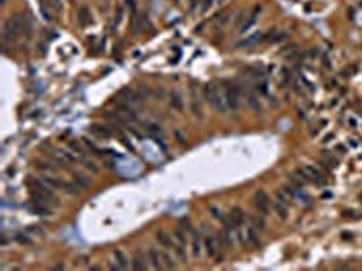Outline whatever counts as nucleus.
I'll return each instance as SVG.
<instances>
[{"mask_svg": "<svg viewBox=\"0 0 362 271\" xmlns=\"http://www.w3.org/2000/svg\"><path fill=\"white\" fill-rule=\"evenodd\" d=\"M205 98H206V101H210V105L219 114L228 112V103H226V98H224V91H221L219 85L215 83L205 85Z\"/></svg>", "mask_w": 362, "mask_h": 271, "instance_id": "nucleus-1", "label": "nucleus"}, {"mask_svg": "<svg viewBox=\"0 0 362 271\" xmlns=\"http://www.w3.org/2000/svg\"><path fill=\"white\" fill-rule=\"evenodd\" d=\"M24 25H25V18H24V15H20V13L11 15L9 18L4 22V29H2L4 38H6V40H15V36H16V34L24 29Z\"/></svg>", "mask_w": 362, "mask_h": 271, "instance_id": "nucleus-2", "label": "nucleus"}, {"mask_svg": "<svg viewBox=\"0 0 362 271\" xmlns=\"http://www.w3.org/2000/svg\"><path fill=\"white\" fill-rule=\"evenodd\" d=\"M254 204H256L257 211L261 215H268L270 210H272V201H270V197H268V193L265 190H257L254 193Z\"/></svg>", "mask_w": 362, "mask_h": 271, "instance_id": "nucleus-3", "label": "nucleus"}, {"mask_svg": "<svg viewBox=\"0 0 362 271\" xmlns=\"http://www.w3.org/2000/svg\"><path fill=\"white\" fill-rule=\"evenodd\" d=\"M241 91H239V87L235 83H228L224 87V98H226V103H228V109H239V105H241Z\"/></svg>", "mask_w": 362, "mask_h": 271, "instance_id": "nucleus-4", "label": "nucleus"}, {"mask_svg": "<svg viewBox=\"0 0 362 271\" xmlns=\"http://www.w3.org/2000/svg\"><path fill=\"white\" fill-rule=\"evenodd\" d=\"M169 101H170V107L176 110V112H183L185 110V100H183V92L179 89H174L169 96Z\"/></svg>", "mask_w": 362, "mask_h": 271, "instance_id": "nucleus-5", "label": "nucleus"}, {"mask_svg": "<svg viewBox=\"0 0 362 271\" xmlns=\"http://www.w3.org/2000/svg\"><path fill=\"white\" fill-rule=\"evenodd\" d=\"M246 242L252 248H259L261 246V235H259V229L254 224H248L246 226Z\"/></svg>", "mask_w": 362, "mask_h": 271, "instance_id": "nucleus-6", "label": "nucleus"}, {"mask_svg": "<svg viewBox=\"0 0 362 271\" xmlns=\"http://www.w3.org/2000/svg\"><path fill=\"white\" fill-rule=\"evenodd\" d=\"M156 240L160 242L161 248H165V250H174V240L172 237L169 235V231H165V229H156Z\"/></svg>", "mask_w": 362, "mask_h": 271, "instance_id": "nucleus-7", "label": "nucleus"}, {"mask_svg": "<svg viewBox=\"0 0 362 271\" xmlns=\"http://www.w3.org/2000/svg\"><path fill=\"white\" fill-rule=\"evenodd\" d=\"M203 101L199 100V96H197V89L196 87H192V103H190V107H192V112H194V116L197 118V119H201L203 116H205V112H203Z\"/></svg>", "mask_w": 362, "mask_h": 271, "instance_id": "nucleus-8", "label": "nucleus"}, {"mask_svg": "<svg viewBox=\"0 0 362 271\" xmlns=\"http://www.w3.org/2000/svg\"><path fill=\"white\" fill-rule=\"evenodd\" d=\"M190 237H192V242H190V246H192V255H194V259H199V257H201V248H203L201 237H199V231L192 228V229H190Z\"/></svg>", "mask_w": 362, "mask_h": 271, "instance_id": "nucleus-9", "label": "nucleus"}, {"mask_svg": "<svg viewBox=\"0 0 362 271\" xmlns=\"http://www.w3.org/2000/svg\"><path fill=\"white\" fill-rule=\"evenodd\" d=\"M304 170L308 172V175L311 177V183H315V184H320V186H324L326 184V179L322 175V172H320L317 167H313V165H306Z\"/></svg>", "mask_w": 362, "mask_h": 271, "instance_id": "nucleus-10", "label": "nucleus"}, {"mask_svg": "<svg viewBox=\"0 0 362 271\" xmlns=\"http://www.w3.org/2000/svg\"><path fill=\"white\" fill-rule=\"evenodd\" d=\"M203 246H205V251L210 259H215L217 257V239L212 237V235H206L205 240H203Z\"/></svg>", "mask_w": 362, "mask_h": 271, "instance_id": "nucleus-11", "label": "nucleus"}, {"mask_svg": "<svg viewBox=\"0 0 362 271\" xmlns=\"http://www.w3.org/2000/svg\"><path fill=\"white\" fill-rule=\"evenodd\" d=\"M112 257H114V260H116V264L121 268V269H127L129 266H130V262H129V257H127V253L121 250V248H114V251H112Z\"/></svg>", "mask_w": 362, "mask_h": 271, "instance_id": "nucleus-12", "label": "nucleus"}, {"mask_svg": "<svg viewBox=\"0 0 362 271\" xmlns=\"http://www.w3.org/2000/svg\"><path fill=\"white\" fill-rule=\"evenodd\" d=\"M245 219H246V213H245V211H243L241 208L234 206V208L230 210V220L234 222L235 228H241V226L245 224Z\"/></svg>", "mask_w": 362, "mask_h": 271, "instance_id": "nucleus-13", "label": "nucleus"}, {"mask_svg": "<svg viewBox=\"0 0 362 271\" xmlns=\"http://www.w3.org/2000/svg\"><path fill=\"white\" fill-rule=\"evenodd\" d=\"M232 229L234 228H226L224 226L219 233V242L223 248H234V237H232Z\"/></svg>", "mask_w": 362, "mask_h": 271, "instance_id": "nucleus-14", "label": "nucleus"}, {"mask_svg": "<svg viewBox=\"0 0 362 271\" xmlns=\"http://www.w3.org/2000/svg\"><path fill=\"white\" fill-rule=\"evenodd\" d=\"M259 42H263V34H261V33H256V34L248 36V38H245V40H241L235 47H237V49H246V47H254V45L259 43Z\"/></svg>", "mask_w": 362, "mask_h": 271, "instance_id": "nucleus-15", "label": "nucleus"}, {"mask_svg": "<svg viewBox=\"0 0 362 271\" xmlns=\"http://www.w3.org/2000/svg\"><path fill=\"white\" fill-rule=\"evenodd\" d=\"M149 259H150V266H152L154 269H161V268H165V266H163V260H161L160 250L150 248V250H149Z\"/></svg>", "mask_w": 362, "mask_h": 271, "instance_id": "nucleus-16", "label": "nucleus"}, {"mask_svg": "<svg viewBox=\"0 0 362 271\" xmlns=\"http://www.w3.org/2000/svg\"><path fill=\"white\" fill-rule=\"evenodd\" d=\"M272 208L275 210V213L279 215V219L281 220H286L288 215H290V211H288V204L284 202H281L279 199H275V202H272Z\"/></svg>", "mask_w": 362, "mask_h": 271, "instance_id": "nucleus-17", "label": "nucleus"}, {"mask_svg": "<svg viewBox=\"0 0 362 271\" xmlns=\"http://www.w3.org/2000/svg\"><path fill=\"white\" fill-rule=\"evenodd\" d=\"M130 266H132L136 271H143V269H147V268H149V262H147V259H145V257L138 251V253L134 255V259L130 260Z\"/></svg>", "mask_w": 362, "mask_h": 271, "instance_id": "nucleus-18", "label": "nucleus"}, {"mask_svg": "<svg viewBox=\"0 0 362 271\" xmlns=\"http://www.w3.org/2000/svg\"><path fill=\"white\" fill-rule=\"evenodd\" d=\"M259 13H261V6H256V7H254V11L250 13V18H248V20H246L245 24L241 25V33H246L248 29H250V27H252V25H254V24H256L257 18H259Z\"/></svg>", "mask_w": 362, "mask_h": 271, "instance_id": "nucleus-19", "label": "nucleus"}, {"mask_svg": "<svg viewBox=\"0 0 362 271\" xmlns=\"http://www.w3.org/2000/svg\"><path fill=\"white\" fill-rule=\"evenodd\" d=\"M248 107H250L254 112H261V110H263V105H261V101H259V96H257V92H254V91L248 92Z\"/></svg>", "mask_w": 362, "mask_h": 271, "instance_id": "nucleus-20", "label": "nucleus"}, {"mask_svg": "<svg viewBox=\"0 0 362 271\" xmlns=\"http://www.w3.org/2000/svg\"><path fill=\"white\" fill-rule=\"evenodd\" d=\"M265 217H266V215H263V217H261V215H248V220H250V224H254V226L261 231V229L266 228V220H265Z\"/></svg>", "mask_w": 362, "mask_h": 271, "instance_id": "nucleus-21", "label": "nucleus"}, {"mask_svg": "<svg viewBox=\"0 0 362 271\" xmlns=\"http://www.w3.org/2000/svg\"><path fill=\"white\" fill-rule=\"evenodd\" d=\"M78 18H80V25H89V24H93V16H91V11L87 9V7H82L80 13H78Z\"/></svg>", "mask_w": 362, "mask_h": 271, "instance_id": "nucleus-22", "label": "nucleus"}, {"mask_svg": "<svg viewBox=\"0 0 362 271\" xmlns=\"http://www.w3.org/2000/svg\"><path fill=\"white\" fill-rule=\"evenodd\" d=\"M160 253H161V260H163V266L165 268H169V269H174L176 268V262H174V259H172L170 255H169V250H160Z\"/></svg>", "mask_w": 362, "mask_h": 271, "instance_id": "nucleus-23", "label": "nucleus"}, {"mask_svg": "<svg viewBox=\"0 0 362 271\" xmlns=\"http://www.w3.org/2000/svg\"><path fill=\"white\" fill-rule=\"evenodd\" d=\"M174 251L181 262H187V244L183 242H174Z\"/></svg>", "mask_w": 362, "mask_h": 271, "instance_id": "nucleus-24", "label": "nucleus"}, {"mask_svg": "<svg viewBox=\"0 0 362 271\" xmlns=\"http://www.w3.org/2000/svg\"><path fill=\"white\" fill-rule=\"evenodd\" d=\"M141 29H143V18L134 11V13H132V31H134V34H139Z\"/></svg>", "mask_w": 362, "mask_h": 271, "instance_id": "nucleus-25", "label": "nucleus"}, {"mask_svg": "<svg viewBox=\"0 0 362 271\" xmlns=\"http://www.w3.org/2000/svg\"><path fill=\"white\" fill-rule=\"evenodd\" d=\"M42 181L47 184V186H51V188H64V181L62 179H56V177H49V175H43L42 177Z\"/></svg>", "mask_w": 362, "mask_h": 271, "instance_id": "nucleus-26", "label": "nucleus"}, {"mask_svg": "<svg viewBox=\"0 0 362 271\" xmlns=\"http://www.w3.org/2000/svg\"><path fill=\"white\" fill-rule=\"evenodd\" d=\"M93 128V132H94L96 136H100V137H103V139H107V137H111V132H109V128H105V127H102V125H93L91 127Z\"/></svg>", "mask_w": 362, "mask_h": 271, "instance_id": "nucleus-27", "label": "nucleus"}, {"mask_svg": "<svg viewBox=\"0 0 362 271\" xmlns=\"http://www.w3.org/2000/svg\"><path fill=\"white\" fill-rule=\"evenodd\" d=\"M80 188H82V186H80L76 181H75V183H65V184H64V190L69 193V195H78V193H80Z\"/></svg>", "mask_w": 362, "mask_h": 271, "instance_id": "nucleus-28", "label": "nucleus"}, {"mask_svg": "<svg viewBox=\"0 0 362 271\" xmlns=\"http://www.w3.org/2000/svg\"><path fill=\"white\" fill-rule=\"evenodd\" d=\"M288 179H290V183H292V184H295L297 188H302V186H304V181L301 179V175H299L297 172L290 174V175H288Z\"/></svg>", "mask_w": 362, "mask_h": 271, "instance_id": "nucleus-29", "label": "nucleus"}, {"mask_svg": "<svg viewBox=\"0 0 362 271\" xmlns=\"http://www.w3.org/2000/svg\"><path fill=\"white\" fill-rule=\"evenodd\" d=\"M275 199H279L281 202H284V204H288V206H290V202L293 201V199L290 197V195H286V193H284L283 190H279V192H277V193H275Z\"/></svg>", "mask_w": 362, "mask_h": 271, "instance_id": "nucleus-30", "label": "nucleus"}, {"mask_svg": "<svg viewBox=\"0 0 362 271\" xmlns=\"http://www.w3.org/2000/svg\"><path fill=\"white\" fill-rule=\"evenodd\" d=\"M174 237H176V242H183V244H187V237H185V231L183 228H178L174 231Z\"/></svg>", "mask_w": 362, "mask_h": 271, "instance_id": "nucleus-31", "label": "nucleus"}, {"mask_svg": "<svg viewBox=\"0 0 362 271\" xmlns=\"http://www.w3.org/2000/svg\"><path fill=\"white\" fill-rule=\"evenodd\" d=\"M69 148L75 150L78 156H84V148H82V145H80L78 141H69Z\"/></svg>", "mask_w": 362, "mask_h": 271, "instance_id": "nucleus-32", "label": "nucleus"}, {"mask_svg": "<svg viewBox=\"0 0 362 271\" xmlns=\"http://www.w3.org/2000/svg\"><path fill=\"white\" fill-rule=\"evenodd\" d=\"M208 211H210V215H212V217H215V219H219V220H223L224 215H223V211L217 208V206H210V208H208Z\"/></svg>", "mask_w": 362, "mask_h": 271, "instance_id": "nucleus-33", "label": "nucleus"}, {"mask_svg": "<svg viewBox=\"0 0 362 271\" xmlns=\"http://www.w3.org/2000/svg\"><path fill=\"white\" fill-rule=\"evenodd\" d=\"M228 20H230V13H228V11H224V13L219 15V18H217V25H219V27H223Z\"/></svg>", "mask_w": 362, "mask_h": 271, "instance_id": "nucleus-34", "label": "nucleus"}, {"mask_svg": "<svg viewBox=\"0 0 362 271\" xmlns=\"http://www.w3.org/2000/svg\"><path fill=\"white\" fill-rule=\"evenodd\" d=\"M75 181H76V183H78V184H80L82 188H87V186H89V179H85L84 175H80V174H76V175H75Z\"/></svg>", "mask_w": 362, "mask_h": 271, "instance_id": "nucleus-35", "label": "nucleus"}, {"mask_svg": "<svg viewBox=\"0 0 362 271\" xmlns=\"http://www.w3.org/2000/svg\"><path fill=\"white\" fill-rule=\"evenodd\" d=\"M344 215H346V217L350 215L351 219H360V217H362V213H360V211H357V210H346V211H344Z\"/></svg>", "mask_w": 362, "mask_h": 271, "instance_id": "nucleus-36", "label": "nucleus"}, {"mask_svg": "<svg viewBox=\"0 0 362 271\" xmlns=\"http://www.w3.org/2000/svg\"><path fill=\"white\" fill-rule=\"evenodd\" d=\"M179 224H181V228L188 229V231L192 229V222H190L188 219H187V217H181V219H179Z\"/></svg>", "mask_w": 362, "mask_h": 271, "instance_id": "nucleus-37", "label": "nucleus"}, {"mask_svg": "<svg viewBox=\"0 0 362 271\" xmlns=\"http://www.w3.org/2000/svg\"><path fill=\"white\" fill-rule=\"evenodd\" d=\"M15 240L24 242V244H29V242H31V239H29V237H25L24 233H16V235H15Z\"/></svg>", "mask_w": 362, "mask_h": 271, "instance_id": "nucleus-38", "label": "nucleus"}, {"mask_svg": "<svg viewBox=\"0 0 362 271\" xmlns=\"http://www.w3.org/2000/svg\"><path fill=\"white\" fill-rule=\"evenodd\" d=\"M257 92H261V94H268V83H266V82H263V83L259 82V83H257Z\"/></svg>", "mask_w": 362, "mask_h": 271, "instance_id": "nucleus-39", "label": "nucleus"}, {"mask_svg": "<svg viewBox=\"0 0 362 271\" xmlns=\"http://www.w3.org/2000/svg\"><path fill=\"white\" fill-rule=\"evenodd\" d=\"M248 74H250V76H256V78H263V76H265V73H263L261 69H248Z\"/></svg>", "mask_w": 362, "mask_h": 271, "instance_id": "nucleus-40", "label": "nucleus"}, {"mask_svg": "<svg viewBox=\"0 0 362 271\" xmlns=\"http://www.w3.org/2000/svg\"><path fill=\"white\" fill-rule=\"evenodd\" d=\"M149 89H147V85H141V87H139V92H138V96H139V98H147V96H149Z\"/></svg>", "mask_w": 362, "mask_h": 271, "instance_id": "nucleus-41", "label": "nucleus"}, {"mask_svg": "<svg viewBox=\"0 0 362 271\" xmlns=\"http://www.w3.org/2000/svg\"><path fill=\"white\" fill-rule=\"evenodd\" d=\"M245 16H246L245 11H239V13H237V16H235V20H234V25H239V24L243 22V18H245Z\"/></svg>", "mask_w": 362, "mask_h": 271, "instance_id": "nucleus-42", "label": "nucleus"}, {"mask_svg": "<svg viewBox=\"0 0 362 271\" xmlns=\"http://www.w3.org/2000/svg\"><path fill=\"white\" fill-rule=\"evenodd\" d=\"M212 4H214V0H205V2L201 4V11H203V13H205V11H208Z\"/></svg>", "mask_w": 362, "mask_h": 271, "instance_id": "nucleus-43", "label": "nucleus"}, {"mask_svg": "<svg viewBox=\"0 0 362 271\" xmlns=\"http://www.w3.org/2000/svg\"><path fill=\"white\" fill-rule=\"evenodd\" d=\"M84 165H85V167L89 168L91 172H98V167H96L94 163H91V161H84Z\"/></svg>", "mask_w": 362, "mask_h": 271, "instance_id": "nucleus-44", "label": "nucleus"}, {"mask_svg": "<svg viewBox=\"0 0 362 271\" xmlns=\"http://www.w3.org/2000/svg\"><path fill=\"white\" fill-rule=\"evenodd\" d=\"M149 130L152 132V134H161V128L158 125H152V123L149 125Z\"/></svg>", "mask_w": 362, "mask_h": 271, "instance_id": "nucleus-45", "label": "nucleus"}, {"mask_svg": "<svg viewBox=\"0 0 362 271\" xmlns=\"http://www.w3.org/2000/svg\"><path fill=\"white\" fill-rule=\"evenodd\" d=\"M322 65H324V69H331V63L328 56H322Z\"/></svg>", "mask_w": 362, "mask_h": 271, "instance_id": "nucleus-46", "label": "nucleus"}, {"mask_svg": "<svg viewBox=\"0 0 362 271\" xmlns=\"http://www.w3.org/2000/svg\"><path fill=\"white\" fill-rule=\"evenodd\" d=\"M174 136L178 137V141H181V143H185V137H183V134H181L179 130H174Z\"/></svg>", "mask_w": 362, "mask_h": 271, "instance_id": "nucleus-47", "label": "nucleus"}, {"mask_svg": "<svg viewBox=\"0 0 362 271\" xmlns=\"http://www.w3.org/2000/svg\"><path fill=\"white\" fill-rule=\"evenodd\" d=\"M38 167L43 168V170H53V167H51V165H47V163H38Z\"/></svg>", "mask_w": 362, "mask_h": 271, "instance_id": "nucleus-48", "label": "nucleus"}, {"mask_svg": "<svg viewBox=\"0 0 362 271\" xmlns=\"http://www.w3.org/2000/svg\"><path fill=\"white\" fill-rule=\"evenodd\" d=\"M333 137H335V136H333V134H328V136H326V137H324V139H322V143L326 145V143H328V141H331Z\"/></svg>", "mask_w": 362, "mask_h": 271, "instance_id": "nucleus-49", "label": "nucleus"}, {"mask_svg": "<svg viewBox=\"0 0 362 271\" xmlns=\"http://www.w3.org/2000/svg\"><path fill=\"white\" fill-rule=\"evenodd\" d=\"M188 2H190V11H194L196 6H197V0H188Z\"/></svg>", "mask_w": 362, "mask_h": 271, "instance_id": "nucleus-50", "label": "nucleus"}, {"mask_svg": "<svg viewBox=\"0 0 362 271\" xmlns=\"http://www.w3.org/2000/svg\"><path fill=\"white\" fill-rule=\"evenodd\" d=\"M350 145L353 146V148H357L359 146V143H357V139H350Z\"/></svg>", "mask_w": 362, "mask_h": 271, "instance_id": "nucleus-51", "label": "nucleus"}, {"mask_svg": "<svg viewBox=\"0 0 362 271\" xmlns=\"http://www.w3.org/2000/svg\"><path fill=\"white\" fill-rule=\"evenodd\" d=\"M125 4H127V6H130V7L134 9V0H125Z\"/></svg>", "mask_w": 362, "mask_h": 271, "instance_id": "nucleus-52", "label": "nucleus"}, {"mask_svg": "<svg viewBox=\"0 0 362 271\" xmlns=\"http://www.w3.org/2000/svg\"><path fill=\"white\" fill-rule=\"evenodd\" d=\"M310 54H311V56H317V54H319V51H317V49H311V51H310Z\"/></svg>", "mask_w": 362, "mask_h": 271, "instance_id": "nucleus-53", "label": "nucleus"}, {"mask_svg": "<svg viewBox=\"0 0 362 271\" xmlns=\"http://www.w3.org/2000/svg\"><path fill=\"white\" fill-rule=\"evenodd\" d=\"M342 239H351V233H342Z\"/></svg>", "mask_w": 362, "mask_h": 271, "instance_id": "nucleus-54", "label": "nucleus"}, {"mask_svg": "<svg viewBox=\"0 0 362 271\" xmlns=\"http://www.w3.org/2000/svg\"><path fill=\"white\" fill-rule=\"evenodd\" d=\"M0 4H2V6H4V4H6V0H0Z\"/></svg>", "mask_w": 362, "mask_h": 271, "instance_id": "nucleus-55", "label": "nucleus"}, {"mask_svg": "<svg viewBox=\"0 0 362 271\" xmlns=\"http://www.w3.org/2000/svg\"><path fill=\"white\" fill-rule=\"evenodd\" d=\"M223 2H224V0H217V4H223Z\"/></svg>", "mask_w": 362, "mask_h": 271, "instance_id": "nucleus-56", "label": "nucleus"}, {"mask_svg": "<svg viewBox=\"0 0 362 271\" xmlns=\"http://www.w3.org/2000/svg\"><path fill=\"white\" fill-rule=\"evenodd\" d=\"M176 2H179V0H176Z\"/></svg>", "mask_w": 362, "mask_h": 271, "instance_id": "nucleus-57", "label": "nucleus"}, {"mask_svg": "<svg viewBox=\"0 0 362 271\" xmlns=\"http://www.w3.org/2000/svg\"><path fill=\"white\" fill-rule=\"evenodd\" d=\"M360 197H362V195H360Z\"/></svg>", "mask_w": 362, "mask_h": 271, "instance_id": "nucleus-58", "label": "nucleus"}]
</instances>
